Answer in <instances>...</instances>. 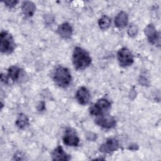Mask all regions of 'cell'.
Masks as SVG:
<instances>
[{"mask_svg":"<svg viewBox=\"0 0 161 161\" xmlns=\"http://www.w3.org/2000/svg\"><path fill=\"white\" fill-rule=\"evenodd\" d=\"M91 58L89 53L84 49L77 47L74 48L72 54V62L76 69L82 70L91 63Z\"/></svg>","mask_w":161,"mask_h":161,"instance_id":"6da1fadb","label":"cell"},{"mask_svg":"<svg viewBox=\"0 0 161 161\" xmlns=\"http://www.w3.org/2000/svg\"><path fill=\"white\" fill-rule=\"evenodd\" d=\"M53 80L60 87H68L72 80V76L69 69L66 67L59 66L53 73Z\"/></svg>","mask_w":161,"mask_h":161,"instance_id":"7a4b0ae2","label":"cell"},{"mask_svg":"<svg viewBox=\"0 0 161 161\" xmlns=\"http://www.w3.org/2000/svg\"><path fill=\"white\" fill-rule=\"evenodd\" d=\"M1 51L4 53H11L15 48V43L11 35L6 31H2L0 35Z\"/></svg>","mask_w":161,"mask_h":161,"instance_id":"3957f363","label":"cell"},{"mask_svg":"<svg viewBox=\"0 0 161 161\" xmlns=\"http://www.w3.org/2000/svg\"><path fill=\"white\" fill-rule=\"evenodd\" d=\"M111 108V103L106 99H100L90 108V113L94 116H101L106 114Z\"/></svg>","mask_w":161,"mask_h":161,"instance_id":"277c9868","label":"cell"},{"mask_svg":"<svg viewBox=\"0 0 161 161\" xmlns=\"http://www.w3.org/2000/svg\"><path fill=\"white\" fill-rule=\"evenodd\" d=\"M117 58L122 67H128L133 62V57L131 52L127 48H120L117 53Z\"/></svg>","mask_w":161,"mask_h":161,"instance_id":"5b68a950","label":"cell"},{"mask_svg":"<svg viewBox=\"0 0 161 161\" xmlns=\"http://www.w3.org/2000/svg\"><path fill=\"white\" fill-rule=\"evenodd\" d=\"M63 141L64 144L68 146L75 147L79 143V138L76 133V131L70 128H67L63 136Z\"/></svg>","mask_w":161,"mask_h":161,"instance_id":"8992f818","label":"cell"},{"mask_svg":"<svg viewBox=\"0 0 161 161\" xmlns=\"http://www.w3.org/2000/svg\"><path fill=\"white\" fill-rule=\"evenodd\" d=\"M95 123L101 127L104 128H111L116 125V120L114 118L106 114L99 116L95 119Z\"/></svg>","mask_w":161,"mask_h":161,"instance_id":"52a82bcc","label":"cell"},{"mask_svg":"<svg viewBox=\"0 0 161 161\" xmlns=\"http://www.w3.org/2000/svg\"><path fill=\"white\" fill-rule=\"evenodd\" d=\"M75 97L79 104L82 105L87 104L90 99L89 90L83 86L79 87L75 93Z\"/></svg>","mask_w":161,"mask_h":161,"instance_id":"ba28073f","label":"cell"},{"mask_svg":"<svg viewBox=\"0 0 161 161\" xmlns=\"http://www.w3.org/2000/svg\"><path fill=\"white\" fill-rule=\"evenodd\" d=\"M119 147L118 141L114 138H109L104 143H103L99 150L103 153H109L116 150Z\"/></svg>","mask_w":161,"mask_h":161,"instance_id":"9c48e42d","label":"cell"},{"mask_svg":"<svg viewBox=\"0 0 161 161\" xmlns=\"http://www.w3.org/2000/svg\"><path fill=\"white\" fill-rule=\"evenodd\" d=\"M145 33L150 43H157V42H159V35L153 25H148L146 26L145 28Z\"/></svg>","mask_w":161,"mask_h":161,"instance_id":"30bf717a","label":"cell"},{"mask_svg":"<svg viewBox=\"0 0 161 161\" xmlns=\"http://www.w3.org/2000/svg\"><path fill=\"white\" fill-rule=\"evenodd\" d=\"M58 34L64 38H69L72 34V28L68 23H64L57 28Z\"/></svg>","mask_w":161,"mask_h":161,"instance_id":"8fae6325","label":"cell"},{"mask_svg":"<svg viewBox=\"0 0 161 161\" xmlns=\"http://www.w3.org/2000/svg\"><path fill=\"white\" fill-rule=\"evenodd\" d=\"M52 159L53 160H69L70 157L67 155L62 148V147L58 145L52 152Z\"/></svg>","mask_w":161,"mask_h":161,"instance_id":"7c38bea8","label":"cell"},{"mask_svg":"<svg viewBox=\"0 0 161 161\" xmlns=\"http://www.w3.org/2000/svg\"><path fill=\"white\" fill-rule=\"evenodd\" d=\"M36 6L31 1H26L22 3L21 10L23 13L28 17L32 16L35 11Z\"/></svg>","mask_w":161,"mask_h":161,"instance_id":"4fadbf2b","label":"cell"},{"mask_svg":"<svg viewBox=\"0 0 161 161\" xmlns=\"http://www.w3.org/2000/svg\"><path fill=\"white\" fill-rule=\"evenodd\" d=\"M128 18L127 14L124 11L119 12L114 19L115 25L118 28H123L128 24Z\"/></svg>","mask_w":161,"mask_h":161,"instance_id":"5bb4252c","label":"cell"},{"mask_svg":"<svg viewBox=\"0 0 161 161\" xmlns=\"http://www.w3.org/2000/svg\"><path fill=\"white\" fill-rule=\"evenodd\" d=\"M21 74V70L17 66H11L8 69V77L10 81L18 80Z\"/></svg>","mask_w":161,"mask_h":161,"instance_id":"9a60e30c","label":"cell"},{"mask_svg":"<svg viewBox=\"0 0 161 161\" xmlns=\"http://www.w3.org/2000/svg\"><path fill=\"white\" fill-rule=\"evenodd\" d=\"M29 125V119L27 116L25 114H21L19 115L18 119L16 121V125L20 129L26 128Z\"/></svg>","mask_w":161,"mask_h":161,"instance_id":"2e32d148","label":"cell"},{"mask_svg":"<svg viewBox=\"0 0 161 161\" xmlns=\"http://www.w3.org/2000/svg\"><path fill=\"white\" fill-rule=\"evenodd\" d=\"M98 25L99 28L101 30H107L110 26L111 19H109V17L106 16H104L99 19L98 21Z\"/></svg>","mask_w":161,"mask_h":161,"instance_id":"e0dca14e","label":"cell"},{"mask_svg":"<svg viewBox=\"0 0 161 161\" xmlns=\"http://www.w3.org/2000/svg\"><path fill=\"white\" fill-rule=\"evenodd\" d=\"M137 32H138L137 27L134 25H132L131 26H130L128 30V33L130 36H135L137 34Z\"/></svg>","mask_w":161,"mask_h":161,"instance_id":"ac0fdd59","label":"cell"},{"mask_svg":"<svg viewBox=\"0 0 161 161\" xmlns=\"http://www.w3.org/2000/svg\"><path fill=\"white\" fill-rule=\"evenodd\" d=\"M18 3L17 1H6L4 2V4L6 6L9 8H13Z\"/></svg>","mask_w":161,"mask_h":161,"instance_id":"d6986e66","label":"cell"}]
</instances>
